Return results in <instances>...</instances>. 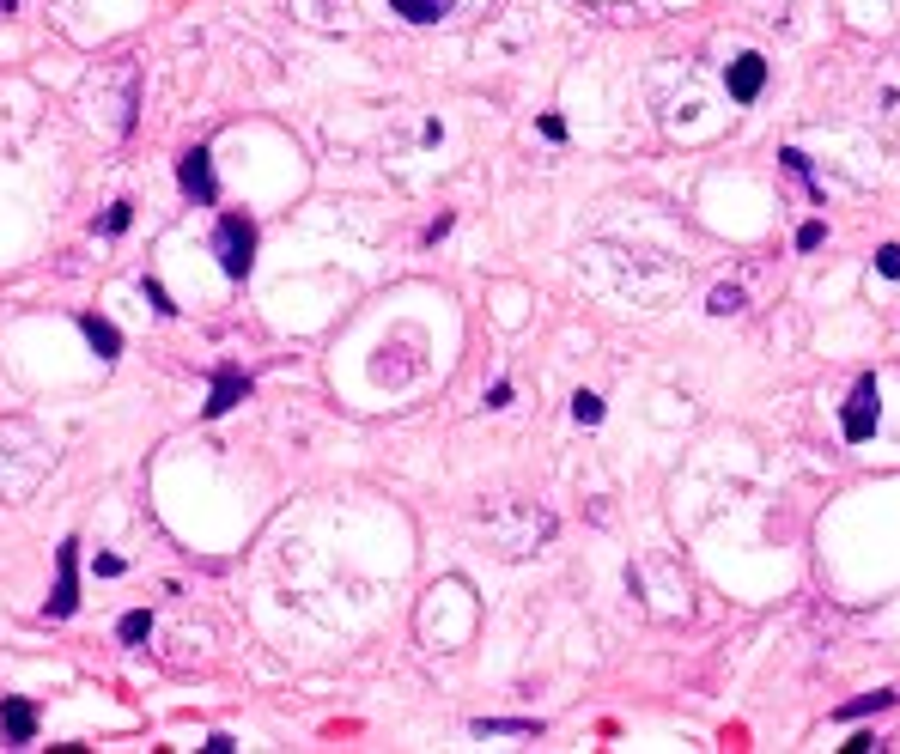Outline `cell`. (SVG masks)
<instances>
[{
    "instance_id": "1",
    "label": "cell",
    "mask_w": 900,
    "mask_h": 754,
    "mask_svg": "<svg viewBox=\"0 0 900 754\" xmlns=\"http://www.w3.org/2000/svg\"><path fill=\"white\" fill-rule=\"evenodd\" d=\"M213 256H219L225 280H244V274L256 268V225H250L244 213H225V219L213 225Z\"/></svg>"
},
{
    "instance_id": "2",
    "label": "cell",
    "mask_w": 900,
    "mask_h": 754,
    "mask_svg": "<svg viewBox=\"0 0 900 754\" xmlns=\"http://www.w3.org/2000/svg\"><path fill=\"white\" fill-rule=\"evenodd\" d=\"M73 609H80V542L67 536V542L55 548V596L43 602V615H49V621H67Z\"/></svg>"
},
{
    "instance_id": "3",
    "label": "cell",
    "mask_w": 900,
    "mask_h": 754,
    "mask_svg": "<svg viewBox=\"0 0 900 754\" xmlns=\"http://www.w3.org/2000/svg\"><path fill=\"white\" fill-rule=\"evenodd\" d=\"M876 420H882L876 377H858V390H852V402H846V414H840V432H846V444H864V438H876Z\"/></svg>"
},
{
    "instance_id": "4",
    "label": "cell",
    "mask_w": 900,
    "mask_h": 754,
    "mask_svg": "<svg viewBox=\"0 0 900 754\" xmlns=\"http://www.w3.org/2000/svg\"><path fill=\"white\" fill-rule=\"evenodd\" d=\"M177 183H183V195H189V201H201V207H213V201H219L213 153H207V146H189V153L177 159Z\"/></svg>"
},
{
    "instance_id": "5",
    "label": "cell",
    "mask_w": 900,
    "mask_h": 754,
    "mask_svg": "<svg viewBox=\"0 0 900 754\" xmlns=\"http://www.w3.org/2000/svg\"><path fill=\"white\" fill-rule=\"evenodd\" d=\"M244 396H250V377H244L238 365H225V371L213 377V396H207V408H201V414H207V420H219V414H232Z\"/></svg>"
},
{
    "instance_id": "6",
    "label": "cell",
    "mask_w": 900,
    "mask_h": 754,
    "mask_svg": "<svg viewBox=\"0 0 900 754\" xmlns=\"http://www.w3.org/2000/svg\"><path fill=\"white\" fill-rule=\"evenodd\" d=\"M761 86H767V61H761V55H736V61H730V98H736V104H755Z\"/></svg>"
},
{
    "instance_id": "7",
    "label": "cell",
    "mask_w": 900,
    "mask_h": 754,
    "mask_svg": "<svg viewBox=\"0 0 900 754\" xmlns=\"http://www.w3.org/2000/svg\"><path fill=\"white\" fill-rule=\"evenodd\" d=\"M0 730H7V742H31L37 736V706L31 700H0Z\"/></svg>"
},
{
    "instance_id": "8",
    "label": "cell",
    "mask_w": 900,
    "mask_h": 754,
    "mask_svg": "<svg viewBox=\"0 0 900 754\" xmlns=\"http://www.w3.org/2000/svg\"><path fill=\"white\" fill-rule=\"evenodd\" d=\"M450 7L457 0H390V13H402L408 25H438V19H450Z\"/></svg>"
},
{
    "instance_id": "9",
    "label": "cell",
    "mask_w": 900,
    "mask_h": 754,
    "mask_svg": "<svg viewBox=\"0 0 900 754\" xmlns=\"http://www.w3.org/2000/svg\"><path fill=\"white\" fill-rule=\"evenodd\" d=\"M80 329H86V341H92V353H98V359H116V353H122L116 323H104V317H80Z\"/></svg>"
},
{
    "instance_id": "10",
    "label": "cell",
    "mask_w": 900,
    "mask_h": 754,
    "mask_svg": "<svg viewBox=\"0 0 900 754\" xmlns=\"http://www.w3.org/2000/svg\"><path fill=\"white\" fill-rule=\"evenodd\" d=\"M536 718H475V736H536Z\"/></svg>"
},
{
    "instance_id": "11",
    "label": "cell",
    "mask_w": 900,
    "mask_h": 754,
    "mask_svg": "<svg viewBox=\"0 0 900 754\" xmlns=\"http://www.w3.org/2000/svg\"><path fill=\"white\" fill-rule=\"evenodd\" d=\"M122 645H140V639H153V615H146V609H134V615H122Z\"/></svg>"
},
{
    "instance_id": "12",
    "label": "cell",
    "mask_w": 900,
    "mask_h": 754,
    "mask_svg": "<svg viewBox=\"0 0 900 754\" xmlns=\"http://www.w3.org/2000/svg\"><path fill=\"white\" fill-rule=\"evenodd\" d=\"M882 706H894V694H888V688H876V694H864V700L840 706V718H870V712H882Z\"/></svg>"
},
{
    "instance_id": "13",
    "label": "cell",
    "mask_w": 900,
    "mask_h": 754,
    "mask_svg": "<svg viewBox=\"0 0 900 754\" xmlns=\"http://www.w3.org/2000/svg\"><path fill=\"white\" fill-rule=\"evenodd\" d=\"M572 420H578V426H596V420H603V396L578 390V396H572Z\"/></svg>"
},
{
    "instance_id": "14",
    "label": "cell",
    "mask_w": 900,
    "mask_h": 754,
    "mask_svg": "<svg viewBox=\"0 0 900 754\" xmlns=\"http://www.w3.org/2000/svg\"><path fill=\"white\" fill-rule=\"evenodd\" d=\"M706 311H712V317H730V311H742V286H718Z\"/></svg>"
},
{
    "instance_id": "15",
    "label": "cell",
    "mask_w": 900,
    "mask_h": 754,
    "mask_svg": "<svg viewBox=\"0 0 900 754\" xmlns=\"http://www.w3.org/2000/svg\"><path fill=\"white\" fill-rule=\"evenodd\" d=\"M140 292H146V298H153V311H159V317H171V311H177V305H171V292H165L159 280H140Z\"/></svg>"
},
{
    "instance_id": "16",
    "label": "cell",
    "mask_w": 900,
    "mask_h": 754,
    "mask_svg": "<svg viewBox=\"0 0 900 754\" xmlns=\"http://www.w3.org/2000/svg\"><path fill=\"white\" fill-rule=\"evenodd\" d=\"M821 238H828V225H821V219H809L803 232H797V250H821Z\"/></svg>"
},
{
    "instance_id": "17",
    "label": "cell",
    "mask_w": 900,
    "mask_h": 754,
    "mask_svg": "<svg viewBox=\"0 0 900 754\" xmlns=\"http://www.w3.org/2000/svg\"><path fill=\"white\" fill-rule=\"evenodd\" d=\"M876 268H882L888 280H900V244H888V250H876Z\"/></svg>"
},
{
    "instance_id": "18",
    "label": "cell",
    "mask_w": 900,
    "mask_h": 754,
    "mask_svg": "<svg viewBox=\"0 0 900 754\" xmlns=\"http://www.w3.org/2000/svg\"><path fill=\"white\" fill-rule=\"evenodd\" d=\"M104 232H110V238H116V232H128V201H116V207L104 213Z\"/></svg>"
},
{
    "instance_id": "19",
    "label": "cell",
    "mask_w": 900,
    "mask_h": 754,
    "mask_svg": "<svg viewBox=\"0 0 900 754\" xmlns=\"http://www.w3.org/2000/svg\"><path fill=\"white\" fill-rule=\"evenodd\" d=\"M487 408H511V384H493V390H487Z\"/></svg>"
}]
</instances>
